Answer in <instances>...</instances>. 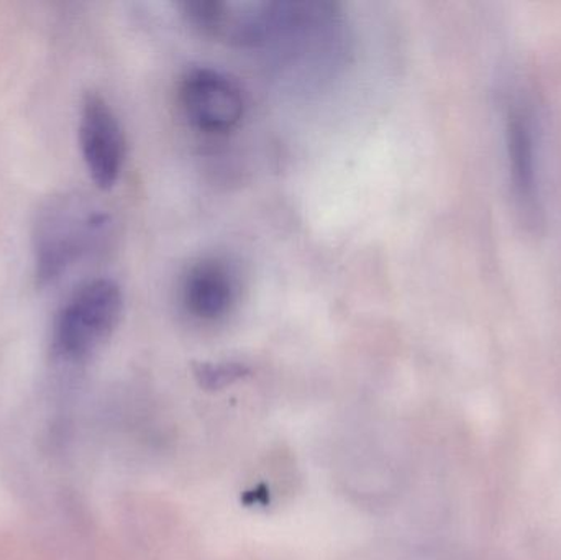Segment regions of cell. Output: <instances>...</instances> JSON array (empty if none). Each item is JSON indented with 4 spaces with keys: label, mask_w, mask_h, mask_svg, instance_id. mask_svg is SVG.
I'll return each mask as SVG.
<instances>
[{
    "label": "cell",
    "mask_w": 561,
    "mask_h": 560,
    "mask_svg": "<svg viewBox=\"0 0 561 560\" xmlns=\"http://www.w3.org/2000/svg\"><path fill=\"white\" fill-rule=\"evenodd\" d=\"M181 296L191 316L203 321H217L229 315L236 305L237 279L222 260H199L184 275Z\"/></svg>",
    "instance_id": "7"
},
{
    "label": "cell",
    "mask_w": 561,
    "mask_h": 560,
    "mask_svg": "<svg viewBox=\"0 0 561 560\" xmlns=\"http://www.w3.org/2000/svg\"><path fill=\"white\" fill-rule=\"evenodd\" d=\"M79 138L85 167L95 186L111 190L124 168L125 137L117 115L102 95H85Z\"/></svg>",
    "instance_id": "5"
},
{
    "label": "cell",
    "mask_w": 561,
    "mask_h": 560,
    "mask_svg": "<svg viewBox=\"0 0 561 560\" xmlns=\"http://www.w3.org/2000/svg\"><path fill=\"white\" fill-rule=\"evenodd\" d=\"M243 374V368L240 365L224 364V365H207L201 368V380L206 381L207 385L230 384V381L239 378Z\"/></svg>",
    "instance_id": "8"
},
{
    "label": "cell",
    "mask_w": 561,
    "mask_h": 560,
    "mask_svg": "<svg viewBox=\"0 0 561 560\" xmlns=\"http://www.w3.org/2000/svg\"><path fill=\"white\" fill-rule=\"evenodd\" d=\"M102 217L81 213L71 199L59 201L43 217L36 236L38 273L53 278L88 249L101 229Z\"/></svg>",
    "instance_id": "4"
},
{
    "label": "cell",
    "mask_w": 561,
    "mask_h": 560,
    "mask_svg": "<svg viewBox=\"0 0 561 560\" xmlns=\"http://www.w3.org/2000/svg\"><path fill=\"white\" fill-rule=\"evenodd\" d=\"M124 309L121 286L112 279L85 283L62 308L56 322L55 347L68 361H81L101 347Z\"/></svg>",
    "instance_id": "1"
},
{
    "label": "cell",
    "mask_w": 561,
    "mask_h": 560,
    "mask_svg": "<svg viewBox=\"0 0 561 560\" xmlns=\"http://www.w3.org/2000/svg\"><path fill=\"white\" fill-rule=\"evenodd\" d=\"M507 158L514 197L527 220L539 213V184L536 171V125L530 104L523 99L510 102L506 117Z\"/></svg>",
    "instance_id": "6"
},
{
    "label": "cell",
    "mask_w": 561,
    "mask_h": 560,
    "mask_svg": "<svg viewBox=\"0 0 561 560\" xmlns=\"http://www.w3.org/2000/svg\"><path fill=\"white\" fill-rule=\"evenodd\" d=\"M180 104L191 124L209 134L233 130L245 115L242 89L217 69H190L181 78Z\"/></svg>",
    "instance_id": "3"
},
{
    "label": "cell",
    "mask_w": 561,
    "mask_h": 560,
    "mask_svg": "<svg viewBox=\"0 0 561 560\" xmlns=\"http://www.w3.org/2000/svg\"><path fill=\"white\" fill-rule=\"evenodd\" d=\"M181 7L194 28L210 38L239 46L268 42L275 36L280 15V3L275 2L191 0Z\"/></svg>",
    "instance_id": "2"
}]
</instances>
